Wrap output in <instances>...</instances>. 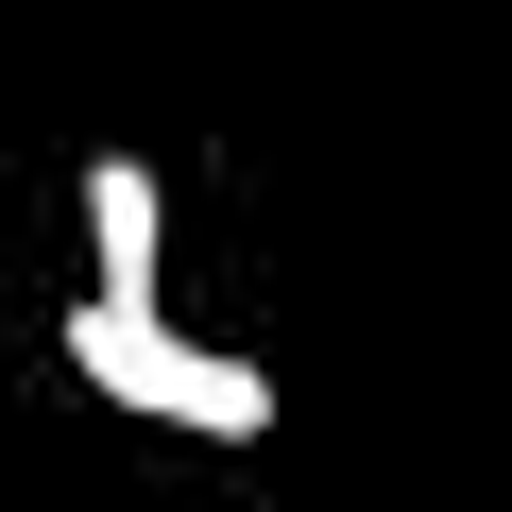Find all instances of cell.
Here are the masks:
<instances>
[{"instance_id":"7a4b0ae2","label":"cell","mask_w":512,"mask_h":512,"mask_svg":"<svg viewBox=\"0 0 512 512\" xmlns=\"http://www.w3.org/2000/svg\"><path fill=\"white\" fill-rule=\"evenodd\" d=\"M86 256H103V291H86V308L137 325V308H154V171H137V154L86 171Z\"/></svg>"},{"instance_id":"6da1fadb","label":"cell","mask_w":512,"mask_h":512,"mask_svg":"<svg viewBox=\"0 0 512 512\" xmlns=\"http://www.w3.org/2000/svg\"><path fill=\"white\" fill-rule=\"evenodd\" d=\"M69 376L103 393V410H154V427H205V444H256L274 427V376L256 359H222V342H188L171 308H69Z\"/></svg>"}]
</instances>
